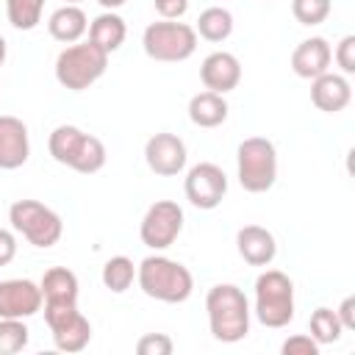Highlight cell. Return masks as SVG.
Wrapping results in <instances>:
<instances>
[{"label": "cell", "instance_id": "cell-1", "mask_svg": "<svg viewBox=\"0 0 355 355\" xmlns=\"http://www.w3.org/2000/svg\"><path fill=\"white\" fill-rule=\"evenodd\" d=\"M211 336L222 344H236L250 333V302L244 291L233 283H216L205 294Z\"/></svg>", "mask_w": 355, "mask_h": 355}, {"label": "cell", "instance_id": "cell-2", "mask_svg": "<svg viewBox=\"0 0 355 355\" xmlns=\"http://www.w3.org/2000/svg\"><path fill=\"white\" fill-rule=\"evenodd\" d=\"M136 283L150 300H158L166 305L186 302L194 291V277L189 266L166 255H147L136 266Z\"/></svg>", "mask_w": 355, "mask_h": 355}, {"label": "cell", "instance_id": "cell-3", "mask_svg": "<svg viewBox=\"0 0 355 355\" xmlns=\"http://www.w3.org/2000/svg\"><path fill=\"white\" fill-rule=\"evenodd\" d=\"M47 150H50L53 161H58L61 166H69L80 175L100 172L108 158L105 144L97 136L80 130L78 125H58L47 139Z\"/></svg>", "mask_w": 355, "mask_h": 355}, {"label": "cell", "instance_id": "cell-4", "mask_svg": "<svg viewBox=\"0 0 355 355\" xmlns=\"http://www.w3.org/2000/svg\"><path fill=\"white\" fill-rule=\"evenodd\" d=\"M108 67V53L94 42L67 44L55 58V80L69 92H83L94 86Z\"/></svg>", "mask_w": 355, "mask_h": 355}, {"label": "cell", "instance_id": "cell-5", "mask_svg": "<svg viewBox=\"0 0 355 355\" xmlns=\"http://www.w3.org/2000/svg\"><path fill=\"white\" fill-rule=\"evenodd\" d=\"M236 178L244 191L263 194L277 180V150L263 136H250L236 150Z\"/></svg>", "mask_w": 355, "mask_h": 355}, {"label": "cell", "instance_id": "cell-6", "mask_svg": "<svg viewBox=\"0 0 355 355\" xmlns=\"http://www.w3.org/2000/svg\"><path fill=\"white\" fill-rule=\"evenodd\" d=\"M255 316L263 327H286L294 319V283L280 269H263L255 277Z\"/></svg>", "mask_w": 355, "mask_h": 355}, {"label": "cell", "instance_id": "cell-7", "mask_svg": "<svg viewBox=\"0 0 355 355\" xmlns=\"http://www.w3.org/2000/svg\"><path fill=\"white\" fill-rule=\"evenodd\" d=\"M141 47L147 58L164 61V64H178L194 55L197 50V31L186 22L178 19H161L150 22L141 33Z\"/></svg>", "mask_w": 355, "mask_h": 355}, {"label": "cell", "instance_id": "cell-8", "mask_svg": "<svg viewBox=\"0 0 355 355\" xmlns=\"http://www.w3.org/2000/svg\"><path fill=\"white\" fill-rule=\"evenodd\" d=\"M8 222L17 233H22V239L39 250H47L53 244H58L61 233H64V222L61 216L39 202V200H17L8 208Z\"/></svg>", "mask_w": 355, "mask_h": 355}, {"label": "cell", "instance_id": "cell-9", "mask_svg": "<svg viewBox=\"0 0 355 355\" xmlns=\"http://www.w3.org/2000/svg\"><path fill=\"white\" fill-rule=\"evenodd\" d=\"M180 230H183V208L172 200H155L144 211L141 225H139L141 244L155 250V252L172 247L175 239L180 236Z\"/></svg>", "mask_w": 355, "mask_h": 355}, {"label": "cell", "instance_id": "cell-10", "mask_svg": "<svg viewBox=\"0 0 355 355\" xmlns=\"http://www.w3.org/2000/svg\"><path fill=\"white\" fill-rule=\"evenodd\" d=\"M183 191L194 208L214 211L227 194V175L222 172V166H216L211 161H200L186 172Z\"/></svg>", "mask_w": 355, "mask_h": 355}, {"label": "cell", "instance_id": "cell-11", "mask_svg": "<svg viewBox=\"0 0 355 355\" xmlns=\"http://www.w3.org/2000/svg\"><path fill=\"white\" fill-rule=\"evenodd\" d=\"M42 288L28 277L0 280V319H31L42 311Z\"/></svg>", "mask_w": 355, "mask_h": 355}, {"label": "cell", "instance_id": "cell-12", "mask_svg": "<svg viewBox=\"0 0 355 355\" xmlns=\"http://www.w3.org/2000/svg\"><path fill=\"white\" fill-rule=\"evenodd\" d=\"M186 144L180 136L175 133H155L147 139L144 144V161L150 166V172L161 175V178H175L186 169Z\"/></svg>", "mask_w": 355, "mask_h": 355}, {"label": "cell", "instance_id": "cell-13", "mask_svg": "<svg viewBox=\"0 0 355 355\" xmlns=\"http://www.w3.org/2000/svg\"><path fill=\"white\" fill-rule=\"evenodd\" d=\"M200 80L208 92H216V94H227L239 86L241 80V61L227 53V50H216V53H208L200 64Z\"/></svg>", "mask_w": 355, "mask_h": 355}, {"label": "cell", "instance_id": "cell-14", "mask_svg": "<svg viewBox=\"0 0 355 355\" xmlns=\"http://www.w3.org/2000/svg\"><path fill=\"white\" fill-rule=\"evenodd\" d=\"M31 158L28 125L19 116L0 114V169H19Z\"/></svg>", "mask_w": 355, "mask_h": 355}, {"label": "cell", "instance_id": "cell-15", "mask_svg": "<svg viewBox=\"0 0 355 355\" xmlns=\"http://www.w3.org/2000/svg\"><path fill=\"white\" fill-rule=\"evenodd\" d=\"M330 61H333V50H330V44H327L324 36L302 39L291 50V69H294L297 78H305V80H313L322 72H327L330 69Z\"/></svg>", "mask_w": 355, "mask_h": 355}, {"label": "cell", "instance_id": "cell-16", "mask_svg": "<svg viewBox=\"0 0 355 355\" xmlns=\"http://www.w3.org/2000/svg\"><path fill=\"white\" fill-rule=\"evenodd\" d=\"M352 100V86L347 80V75L338 72H322L319 78L311 80V103L324 111V114H338L349 105Z\"/></svg>", "mask_w": 355, "mask_h": 355}, {"label": "cell", "instance_id": "cell-17", "mask_svg": "<svg viewBox=\"0 0 355 355\" xmlns=\"http://www.w3.org/2000/svg\"><path fill=\"white\" fill-rule=\"evenodd\" d=\"M236 250L250 266H269L277 255V241L272 230L261 225H244L236 233Z\"/></svg>", "mask_w": 355, "mask_h": 355}, {"label": "cell", "instance_id": "cell-18", "mask_svg": "<svg viewBox=\"0 0 355 355\" xmlns=\"http://www.w3.org/2000/svg\"><path fill=\"white\" fill-rule=\"evenodd\" d=\"M47 31H50V36H53L55 42H61V44H75V42H80V36L89 31V17H86V11H83L80 6L64 3L61 8H55V11L50 14Z\"/></svg>", "mask_w": 355, "mask_h": 355}, {"label": "cell", "instance_id": "cell-19", "mask_svg": "<svg viewBox=\"0 0 355 355\" xmlns=\"http://www.w3.org/2000/svg\"><path fill=\"white\" fill-rule=\"evenodd\" d=\"M125 36H128V25L116 11H103L89 22V42H94L108 55L122 47Z\"/></svg>", "mask_w": 355, "mask_h": 355}, {"label": "cell", "instance_id": "cell-20", "mask_svg": "<svg viewBox=\"0 0 355 355\" xmlns=\"http://www.w3.org/2000/svg\"><path fill=\"white\" fill-rule=\"evenodd\" d=\"M189 119L197 128H219L227 119V100L216 92H197L189 100Z\"/></svg>", "mask_w": 355, "mask_h": 355}, {"label": "cell", "instance_id": "cell-21", "mask_svg": "<svg viewBox=\"0 0 355 355\" xmlns=\"http://www.w3.org/2000/svg\"><path fill=\"white\" fill-rule=\"evenodd\" d=\"M44 302H78V275L67 266H50L39 280Z\"/></svg>", "mask_w": 355, "mask_h": 355}, {"label": "cell", "instance_id": "cell-22", "mask_svg": "<svg viewBox=\"0 0 355 355\" xmlns=\"http://www.w3.org/2000/svg\"><path fill=\"white\" fill-rule=\"evenodd\" d=\"M50 333H53L55 349H61V352H80V349H86L89 341H92V324H89V319H86L80 311L72 313L67 322L55 324Z\"/></svg>", "mask_w": 355, "mask_h": 355}, {"label": "cell", "instance_id": "cell-23", "mask_svg": "<svg viewBox=\"0 0 355 355\" xmlns=\"http://www.w3.org/2000/svg\"><path fill=\"white\" fill-rule=\"evenodd\" d=\"M194 31H197L205 42L219 44V42H225V39L233 33V14H230L225 6H208L205 11H200Z\"/></svg>", "mask_w": 355, "mask_h": 355}, {"label": "cell", "instance_id": "cell-24", "mask_svg": "<svg viewBox=\"0 0 355 355\" xmlns=\"http://www.w3.org/2000/svg\"><path fill=\"white\" fill-rule=\"evenodd\" d=\"M103 286L108 288V291H114V294H122V291H128L130 286H133V280H136V266H133V261L128 258V255H114V258H108L105 263H103Z\"/></svg>", "mask_w": 355, "mask_h": 355}, {"label": "cell", "instance_id": "cell-25", "mask_svg": "<svg viewBox=\"0 0 355 355\" xmlns=\"http://www.w3.org/2000/svg\"><path fill=\"white\" fill-rule=\"evenodd\" d=\"M308 330H311V338H313L319 347H322V344H336V341L341 338V333H344V327H341L336 311H333V308H324V305H319V308L311 313Z\"/></svg>", "mask_w": 355, "mask_h": 355}, {"label": "cell", "instance_id": "cell-26", "mask_svg": "<svg viewBox=\"0 0 355 355\" xmlns=\"http://www.w3.org/2000/svg\"><path fill=\"white\" fill-rule=\"evenodd\" d=\"M44 0H6V17L17 31H33L42 22Z\"/></svg>", "mask_w": 355, "mask_h": 355}, {"label": "cell", "instance_id": "cell-27", "mask_svg": "<svg viewBox=\"0 0 355 355\" xmlns=\"http://www.w3.org/2000/svg\"><path fill=\"white\" fill-rule=\"evenodd\" d=\"M31 330L25 319H0V355H14L28 347Z\"/></svg>", "mask_w": 355, "mask_h": 355}, {"label": "cell", "instance_id": "cell-28", "mask_svg": "<svg viewBox=\"0 0 355 355\" xmlns=\"http://www.w3.org/2000/svg\"><path fill=\"white\" fill-rule=\"evenodd\" d=\"M330 8L333 3L330 0H291V14L300 25H322L327 17H330Z\"/></svg>", "mask_w": 355, "mask_h": 355}, {"label": "cell", "instance_id": "cell-29", "mask_svg": "<svg viewBox=\"0 0 355 355\" xmlns=\"http://www.w3.org/2000/svg\"><path fill=\"white\" fill-rule=\"evenodd\" d=\"M175 341L166 333H144L136 341V352L139 355H172Z\"/></svg>", "mask_w": 355, "mask_h": 355}, {"label": "cell", "instance_id": "cell-30", "mask_svg": "<svg viewBox=\"0 0 355 355\" xmlns=\"http://www.w3.org/2000/svg\"><path fill=\"white\" fill-rule=\"evenodd\" d=\"M333 58H336V64L341 67L344 75H352V72H355V36H352V33H347V36L336 44Z\"/></svg>", "mask_w": 355, "mask_h": 355}, {"label": "cell", "instance_id": "cell-31", "mask_svg": "<svg viewBox=\"0 0 355 355\" xmlns=\"http://www.w3.org/2000/svg\"><path fill=\"white\" fill-rule=\"evenodd\" d=\"M283 355H319V344L305 336V333H297V336H288L280 347Z\"/></svg>", "mask_w": 355, "mask_h": 355}, {"label": "cell", "instance_id": "cell-32", "mask_svg": "<svg viewBox=\"0 0 355 355\" xmlns=\"http://www.w3.org/2000/svg\"><path fill=\"white\" fill-rule=\"evenodd\" d=\"M161 19H180L189 11V0H153Z\"/></svg>", "mask_w": 355, "mask_h": 355}, {"label": "cell", "instance_id": "cell-33", "mask_svg": "<svg viewBox=\"0 0 355 355\" xmlns=\"http://www.w3.org/2000/svg\"><path fill=\"white\" fill-rule=\"evenodd\" d=\"M17 255V236L6 227H0V266H8Z\"/></svg>", "mask_w": 355, "mask_h": 355}, {"label": "cell", "instance_id": "cell-34", "mask_svg": "<svg viewBox=\"0 0 355 355\" xmlns=\"http://www.w3.org/2000/svg\"><path fill=\"white\" fill-rule=\"evenodd\" d=\"M336 316H338V322H341L344 330H355V297H352V294L341 300Z\"/></svg>", "mask_w": 355, "mask_h": 355}, {"label": "cell", "instance_id": "cell-35", "mask_svg": "<svg viewBox=\"0 0 355 355\" xmlns=\"http://www.w3.org/2000/svg\"><path fill=\"white\" fill-rule=\"evenodd\" d=\"M97 3H100L105 11H116V8H119V6H125L128 0H97Z\"/></svg>", "mask_w": 355, "mask_h": 355}, {"label": "cell", "instance_id": "cell-36", "mask_svg": "<svg viewBox=\"0 0 355 355\" xmlns=\"http://www.w3.org/2000/svg\"><path fill=\"white\" fill-rule=\"evenodd\" d=\"M6 55H8V44H6V39L0 36V67L6 64Z\"/></svg>", "mask_w": 355, "mask_h": 355}, {"label": "cell", "instance_id": "cell-37", "mask_svg": "<svg viewBox=\"0 0 355 355\" xmlns=\"http://www.w3.org/2000/svg\"><path fill=\"white\" fill-rule=\"evenodd\" d=\"M64 3H69V6H78V3H80V0H64Z\"/></svg>", "mask_w": 355, "mask_h": 355}]
</instances>
